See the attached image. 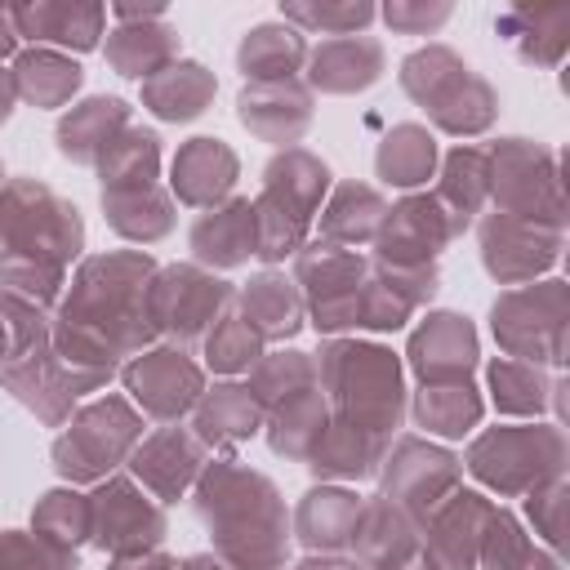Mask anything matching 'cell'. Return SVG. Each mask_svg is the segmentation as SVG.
<instances>
[{"mask_svg":"<svg viewBox=\"0 0 570 570\" xmlns=\"http://www.w3.org/2000/svg\"><path fill=\"white\" fill-rule=\"evenodd\" d=\"M191 512L227 570H289V508L272 476L240 459H214L191 485Z\"/></svg>","mask_w":570,"mask_h":570,"instance_id":"obj_2","label":"cell"},{"mask_svg":"<svg viewBox=\"0 0 570 570\" xmlns=\"http://www.w3.org/2000/svg\"><path fill=\"white\" fill-rule=\"evenodd\" d=\"M156 272L160 263L147 249H107L76 267L49 325V352L94 392L111 383L125 356H138L156 343L147 312Z\"/></svg>","mask_w":570,"mask_h":570,"instance_id":"obj_1","label":"cell"},{"mask_svg":"<svg viewBox=\"0 0 570 570\" xmlns=\"http://www.w3.org/2000/svg\"><path fill=\"white\" fill-rule=\"evenodd\" d=\"M249 396L258 401V410H276L281 401L316 387V356L298 352V347H281V352H263L249 370Z\"/></svg>","mask_w":570,"mask_h":570,"instance_id":"obj_45","label":"cell"},{"mask_svg":"<svg viewBox=\"0 0 570 570\" xmlns=\"http://www.w3.org/2000/svg\"><path fill=\"white\" fill-rule=\"evenodd\" d=\"M0 570H80V557L36 530H0Z\"/></svg>","mask_w":570,"mask_h":570,"instance_id":"obj_49","label":"cell"},{"mask_svg":"<svg viewBox=\"0 0 570 570\" xmlns=\"http://www.w3.org/2000/svg\"><path fill=\"white\" fill-rule=\"evenodd\" d=\"M450 4L445 0H392V4H383L379 9V18L392 27V31H401V36H432L436 27H445L450 22Z\"/></svg>","mask_w":570,"mask_h":570,"instance_id":"obj_52","label":"cell"},{"mask_svg":"<svg viewBox=\"0 0 570 570\" xmlns=\"http://www.w3.org/2000/svg\"><path fill=\"white\" fill-rule=\"evenodd\" d=\"M94 169H98L102 196L107 191H134V187L160 183V134L156 129H142V125H129L107 147V156Z\"/></svg>","mask_w":570,"mask_h":570,"instance_id":"obj_43","label":"cell"},{"mask_svg":"<svg viewBox=\"0 0 570 570\" xmlns=\"http://www.w3.org/2000/svg\"><path fill=\"white\" fill-rule=\"evenodd\" d=\"M494 31L530 67H561L570 49V4H512L494 18Z\"/></svg>","mask_w":570,"mask_h":570,"instance_id":"obj_30","label":"cell"},{"mask_svg":"<svg viewBox=\"0 0 570 570\" xmlns=\"http://www.w3.org/2000/svg\"><path fill=\"white\" fill-rule=\"evenodd\" d=\"M414 423L428 432V436H441V441H459L468 436L481 414H485V401L472 383H432V387H419L414 405Z\"/></svg>","mask_w":570,"mask_h":570,"instance_id":"obj_42","label":"cell"},{"mask_svg":"<svg viewBox=\"0 0 570 570\" xmlns=\"http://www.w3.org/2000/svg\"><path fill=\"white\" fill-rule=\"evenodd\" d=\"M102 58L116 76H129V80H151L156 71H165L169 62H178V27L165 22V18H142V22H120L107 45H102Z\"/></svg>","mask_w":570,"mask_h":570,"instance_id":"obj_34","label":"cell"},{"mask_svg":"<svg viewBox=\"0 0 570 570\" xmlns=\"http://www.w3.org/2000/svg\"><path fill=\"white\" fill-rule=\"evenodd\" d=\"M294 570H361L352 557H343V552H307Z\"/></svg>","mask_w":570,"mask_h":570,"instance_id":"obj_54","label":"cell"},{"mask_svg":"<svg viewBox=\"0 0 570 570\" xmlns=\"http://www.w3.org/2000/svg\"><path fill=\"white\" fill-rule=\"evenodd\" d=\"M236 307V285L214 276L200 263H169L156 272L147 312L156 338H169L174 347L205 343V334Z\"/></svg>","mask_w":570,"mask_h":570,"instance_id":"obj_12","label":"cell"},{"mask_svg":"<svg viewBox=\"0 0 570 570\" xmlns=\"http://www.w3.org/2000/svg\"><path fill=\"white\" fill-rule=\"evenodd\" d=\"M361 503L365 499L347 485H312L289 517V534L307 552H347L352 534H356Z\"/></svg>","mask_w":570,"mask_h":570,"instance_id":"obj_29","label":"cell"},{"mask_svg":"<svg viewBox=\"0 0 570 570\" xmlns=\"http://www.w3.org/2000/svg\"><path fill=\"white\" fill-rule=\"evenodd\" d=\"M147 419L134 410L129 396H98L80 405L62 432L53 436V468L71 485H98L116 468L129 463L134 445L142 441Z\"/></svg>","mask_w":570,"mask_h":570,"instance_id":"obj_8","label":"cell"},{"mask_svg":"<svg viewBox=\"0 0 570 570\" xmlns=\"http://www.w3.org/2000/svg\"><path fill=\"white\" fill-rule=\"evenodd\" d=\"M9 18L18 27V40L53 45L58 53H89L102 45L107 9L94 0H36V4H9Z\"/></svg>","mask_w":570,"mask_h":570,"instance_id":"obj_23","label":"cell"},{"mask_svg":"<svg viewBox=\"0 0 570 570\" xmlns=\"http://www.w3.org/2000/svg\"><path fill=\"white\" fill-rule=\"evenodd\" d=\"M205 463H209V450H205V441L191 428L160 423L151 436H142L134 445L129 476L165 508V503H178L196 485V476L205 472Z\"/></svg>","mask_w":570,"mask_h":570,"instance_id":"obj_18","label":"cell"},{"mask_svg":"<svg viewBox=\"0 0 570 570\" xmlns=\"http://www.w3.org/2000/svg\"><path fill=\"white\" fill-rule=\"evenodd\" d=\"M494 499H485L481 490H454L423 525V548L432 552V561L441 570H476L481 561V543H485V525L494 517Z\"/></svg>","mask_w":570,"mask_h":570,"instance_id":"obj_21","label":"cell"},{"mask_svg":"<svg viewBox=\"0 0 570 570\" xmlns=\"http://www.w3.org/2000/svg\"><path fill=\"white\" fill-rule=\"evenodd\" d=\"M401 89L428 111V120L441 129V134H454V138H476L494 125L499 116V94L494 85L472 71L450 45H423L414 53L401 58V71H396Z\"/></svg>","mask_w":570,"mask_h":570,"instance_id":"obj_6","label":"cell"},{"mask_svg":"<svg viewBox=\"0 0 570 570\" xmlns=\"http://www.w3.org/2000/svg\"><path fill=\"white\" fill-rule=\"evenodd\" d=\"M330 191V169L321 156L307 147H285L267 160L263 187L254 196V218H258V254L267 267L294 258L307 245L312 218L321 214Z\"/></svg>","mask_w":570,"mask_h":570,"instance_id":"obj_4","label":"cell"},{"mask_svg":"<svg viewBox=\"0 0 570 570\" xmlns=\"http://www.w3.org/2000/svg\"><path fill=\"white\" fill-rule=\"evenodd\" d=\"M503 570H566L561 561H557V552H543V548H530L521 561H512V566H503Z\"/></svg>","mask_w":570,"mask_h":570,"instance_id":"obj_55","label":"cell"},{"mask_svg":"<svg viewBox=\"0 0 570 570\" xmlns=\"http://www.w3.org/2000/svg\"><path fill=\"white\" fill-rule=\"evenodd\" d=\"M387 218V196L370 183H338L330 191V200L321 205V240L330 245H343V249H361V245H374L379 227Z\"/></svg>","mask_w":570,"mask_h":570,"instance_id":"obj_36","label":"cell"},{"mask_svg":"<svg viewBox=\"0 0 570 570\" xmlns=\"http://www.w3.org/2000/svg\"><path fill=\"white\" fill-rule=\"evenodd\" d=\"M18 107V80H13V67H0V125L13 116Z\"/></svg>","mask_w":570,"mask_h":570,"instance_id":"obj_56","label":"cell"},{"mask_svg":"<svg viewBox=\"0 0 570 570\" xmlns=\"http://www.w3.org/2000/svg\"><path fill=\"white\" fill-rule=\"evenodd\" d=\"M0 383H4L45 428H62V423L76 414V401L94 392V387H89L80 374H71L49 347H40V352H31V356L4 365V370H0Z\"/></svg>","mask_w":570,"mask_h":570,"instance_id":"obj_22","label":"cell"},{"mask_svg":"<svg viewBox=\"0 0 570 570\" xmlns=\"http://www.w3.org/2000/svg\"><path fill=\"white\" fill-rule=\"evenodd\" d=\"M240 174L236 151L223 138H187L169 165V191L187 209H214L232 196Z\"/></svg>","mask_w":570,"mask_h":570,"instance_id":"obj_24","label":"cell"},{"mask_svg":"<svg viewBox=\"0 0 570 570\" xmlns=\"http://www.w3.org/2000/svg\"><path fill=\"white\" fill-rule=\"evenodd\" d=\"M85 249L80 209L40 178L0 187V263H40L67 272Z\"/></svg>","mask_w":570,"mask_h":570,"instance_id":"obj_5","label":"cell"},{"mask_svg":"<svg viewBox=\"0 0 570 570\" xmlns=\"http://www.w3.org/2000/svg\"><path fill=\"white\" fill-rule=\"evenodd\" d=\"M525 517H530L534 534L557 552L561 548V534H566V476L530 490L525 494Z\"/></svg>","mask_w":570,"mask_h":570,"instance_id":"obj_51","label":"cell"},{"mask_svg":"<svg viewBox=\"0 0 570 570\" xmlns=\"http://www.w3.org/2000/svg\"><path fill=\"white\" fill-rule=\"evenodd\" d=\"M236 312L254 325V334H258L263 343H285V338H294V334L303 330V316H307L298 285H294L285 272H272V267L258 272V276H249V285L236 289Z\"/></svg>","mask_w":570,"mask_h":570,"instance_id":"obj_33","label":"cell"},{"mask_svg":"<svg viewBox=\"0 0 570 570\" xmlns=\"http://www.w3.org/2000/svg\"><path fill=\"white\" fill-rule=\"evenodd\" d=\"M325 428H330V401H325L321 383L263 414V432H267L272 454L289 459V463H307V454L316 450Z\"/></svg>","mask_w":570,"mask_h":570,"instance_id":"obj_38","label":"cell"},{"mask_svg":"<svg viewBox=\"0 0 570 570\" xmlns=\"http://www.w3.org/2000/svg\"><path fill=\"white\" fill-rule=\"evenodd\" d=\"M566 325H570V289L557 276L503 289L490 307V330L499 352L543 370L566 365Z\"/></svg>","mask_w":570,"mask_h":570,"instance_id":"obj_9","label":"cell"},{"mask_svg":"<svg viewBox=\"0 0 570 570\" xmlns=\"http://www.w3.org/2000/svg\"><path fill=\"white\" fill-rule=\"evenodd\" d=\"M169 534L165 508L125 472H111L89 494V543L107 557L156 552Z\"/></svg>","mask_w":570,"mask_h":570,"instance_id":"obj_14","label":"cell"},{"mask_svg":"<svg viewBox=\"0 0 570 570\" xmlns=\"http://www.w3.org/2000/svg\"><path fill=\"white\" fill-rule=\"evenodd\" d=\"M0 178H4V165H0Z\"/></svg>","mask_w":570,"mask_h":570,"instance_id":"obj_58","label":"cell"},{"mask_svg":"<svg viewBox=\"0 0 570 570\" xmlns=\"http://www.w3.org/2000/svg\"><path fill=\"white\" fill-rule=\"evenodd\" d=\"M410 370L423 387L432 383H472L476 370V330L459 312H428L423 325L410 334Z\"/></svg>","mask_w":570,"mask_h":570,"instance_id":"obj_19","label":"cell"},{"mask_svg":"<svg viewBox=\"0 0 570 570\" xmlns=\"http://www.w3.org/2000/svg\"><path fill=\"white\" fill-rule=\"evenodd\" d=\"M236 116L240 125L272 142V147H294L316 116V94L294 76V80H263V85H245L236 94Z\"/></svg>","mask_w":570,"mask_h":570,"instance_id":"obj_20","label":"cell"},{"mask_svg":"<svg viewBox=\"0 0 570 570\" xmlns=\"http://www.w3.org/2000/svg\"><path fill=\"white\" fill-rule=\"evenodd\" d=\"M214 94H218L214 71L191 62V58H178L165 71H156L151 80H142V107L156 120H169V125H187V120L205 116Z\"/></svg>","mask_w":570,"mask_h":570,"instance_id":"obj_35","label":"cell"},{"mask_svg":"<svg viewBox=\"0 0 570 570\" xmlns=\"http://www.w3.org/2000/svg\"><path fill=\"white\" fill-rule=\"evenodd\" d=\"M316 383L334 419L356 423L383 441L396 436L405 419V374L392 347L365 338H330L316 352Z\"/></svg>","mask_w":570,"mask_h":570,"instance_id":"obj_3","label":"cell"},{"mask_svg":"<svg viewBox=\"0 0 570 570\" xmlns=\"http://www.w3.org/2000/svg\"><path fill=\"white\" fill-rule=\"evenodd\" d=\"M307 89L312 94H361L383 80L387 53L374 36H330L307 49Z\"/></svg>","mask_w":570,"mask_h":570,"instance_id":"obj_25","label":"cell"},{"mask_svg":"<svg viewBox=\"0 0 570 570\" xmlns=\"http://www.w3.org/2000/svg\"><path fill=\"white\" fill-rule=\"evenodd\" d=\"M303 62H307V40H303V31L289 27V22H258V27H249L245 40L236 45V67H240L245 85L294 80Z\"/></svg>","mask_w":570,"mask_h":570,"instance_id":"obj_37","label":"cell"},{"mask_svg":"<svg viewBox=\"0 0 570 570\" xmlns=\"http://www.w3.org/2000/svg\"><path fill=\"white\" fill-rule=\"evenodd\" d=\"M187 245H191V258L200 267H240L258 254V218H254V200L249 196H227L223 205L205 209L191 232H187Z\"/></svg>","mask_w":570,"mask_h":570,"instance_id":"obj_26","label":"cell"},{"mask_svg":"<svg viewBox=\"0 0 570 570\" xmlns=\"http://www.w3.org/2000/svg\"><path fill=\"white\" fill-rule=\"evenodd\" d=\"M191 432L205 441V450L232 454L236 445L263 432V410L245 383H214L191 405Z\"/></svg>","mask_w":570,"mask_h":570,"instance_id":"obj_31","label":"cell"},{"mask_svg":"<svg viewBox=\"0 0 570 570\" xmlns=\"http://www.w3.org/2000/svg\"><path fill=\"white\" fill-rule=\"evenodd\" d=\"M263 338L254 334V325L232 307L209 334H205V365L214 370V374H249L254 370V361L263 356Z\"/></svg>","mask_w":570,"mask_h":570,"instance_id":"obj_47","label":"cell"},{"mask_svg":"<svg viewBox=\"0 0 570 570\" xmlns=\"http://www.w3.org/2000/svg\"><path fill=\"white\" fill-rule=\"evenodd\" d=\"M294 285L312 325L330 338L361 325V303L370 289V258L330 240H312L294 254Z\"/></svg>","mask_w":570,"mask_h":570,"instance_id":"obj_11","label":"cell"},{"mask_svg":"<svg viewBox=\"0 0 570 570\" xmlns=\"http://www.w3.org/2000/svg\"><path fill=\"white\" fill-rule=\"evenodd\" d=\"M379 18L374 4L365 0H285L281 4V22L298 27V31H321V36H361L370 22Z\"/></svg>","mask_w":570,"mask_h":570,"instance_id":"obj_46","label":"cell"},{"mask_svg":"<svg viewBox=\"0 0 570 570\" xmlns=\"http://www.w3.org/2000/svg\"><path fill=\"white\" fill-rule=\"evenodd\" d=\"M13 80L22 102L53 111V107H67L71 94L85 85V67L58 49H22L13 58Z\"/></svg>","mask_w":570,"mask_h":570,"instance_id":"obj_39","label":"cell"},{"mask_svg":"<svg viewBox=\"0 0 570 570\" xmlns=\"http://www.w3.org/2000/svg\"><path fill=\"white\" fill-rule=\"evenodd\" d=\"M566 432L557 423H503V428H485L468 454L463 468L494 490L499 499H525L530 490L561 481L566 476Z\"/></svg>","mask_w":570,"mask_h":570,"instance_id":"obj_7","label":"cell"},{"mask_svg":"<svg viewBox=\"0 0 570 570\" xmlns=\"http://www.w3.org/2000/svg\"><path fill=\"white\" fill-rule=\"evenodd\" d=\"M383 450H387V441H383V436H374V432H365V428L343 423V419H334V414H330V428L321 432V441H316V450L307 454V463H303V468H307L321 485L365 481V476H374V472H379Z\"/></svg>","mask_w":570,"mask_h":570,"instance_id":"obj_32","label":"cell"},{"mask_svg":"<svg viewBox=\"0 0 570 570\" xmlns=\"http://www.w3.org/2000/svg\"><path fill=\"white\" fill-rule=\"evenodd\" d=\"M374 476L383 481V499H392L423 530L428 517L463 485V459L423 436H396L387 441Z\"/></svg>","mask_w":570,"mask_h":570,"instance_id":"obj_13","label":"cell"},{"mask_svg":"<svg viewBox=\"0 0 570 570\" xmlns=\"http://www.w3.org/2000/svg\"><path fill=\"white\" fill-rule=\"evenodd\" d=\"M490 156V205L494 214L539 218L566 227L561 196V151L534 138H499L485 147Z\"/></svg>","mask_w":570,"mask_h":570,"instance_id":"obj_10","label":"cell"},{"mask_svg":"<svg viewBox=\"0 0 570 570\" xmlns=\"http://www.w3.org/2000/svg\"><path fill=\"white\" fill-rule=\"evenodd\" d=\"M62 289H67V272L58 267H40V263H0V294H13V298H27L36 307H53L62 303Z\"/></svg>","mask_w":570,"mask_h":570,"instance_id":"obj_50","label":"cell"},{"mask_svg":"<svg viewBox=\"0 0 570 570\" xmlns=\"http://www.w3.org/2000/svg\"><path fill=\"white\" fill-rule=\"evenodd\" d=\"M134 125V107L116 94H98V98H85L76 107L62 111L53 138H58V151L71 160V165H98L107 156V147Z\"/></svg>","mask_w":570,"mask_h":570,"instance_id":"obj_27","label":"cell"},{"mask_svg":"<svg viewBox=\"0 0 570 570\" xmlns=\"http://www.w3.org/2000/svg\"><path fill=\"white\" fill-rule=\"evenodd\" d=\"M31 530L53 539V543H62V548L89 543V494H80L71 485L40 494V503L31 512Z\"/></svg>","mask_w":570,"mask_h":570,"instance_id":"obj_48","label":"cell"},{"mask_svg":"<svg viewBox=\"0 0 570 570\" xmlns=\"http://www.w3.org/2000/svg\"><path fill=\"white\" fill-rule=\"evenodd\" d=\"M102 209H107V223L116 236L125 240H138V245H156L174 232L178 223V209H174V196L151 183V187H134V191H107L102 196Z\"/></svg>","mask_w":570,"mask_h":570,"instance_id":"obj_40","label":"cell"},{"mask_svg":"<svg viewBox=\"0 0 570 570\" xmlns=\"http://www.w3.org/2000/svg\"><path fill=\"white\" fill-rule=\"evenodd\" d=\"M468 232L463 218H454L432 191H414L396 205H387V218L374 236V263L383 267H432L445 245H454Z\"/></svg>","mask_w":570,"mask_h":570,"instance_id":"obj_17","label":"cell"},{"mask_svg":"<svg viewBox=\"0 0 570 570\" xmlns=\"http://www.w3.org/2000/svg\"><path fill=\"white\" fill-rule=\"evenodd\" d=\"M120 379L134 410L151 423H178L183 414H191V405L205 392V370L187 356V347H174V343L129 356L120 365Z\"/></svg>","mask_w":570,"mask_h":570,"instance_id":"obj_16","label":"cell"},{"mask_svg":"<svg viewBox=\"0 0 570 570\" xmlns=\"http://www.w3.org/2000/svg\"><path fill=\"white\" fill-rule=\"evenodd\" d=\"M476 236H481V267L512 289L552 272L566 249V227L539 218H512L494 209L476 223Z\"/></svg>","mask_w":570,"mask_h":570,"instance_id":"obj_15","label":"cell"},{"mask_svg":"<svg viewBox=\"0 0 570 570\" xmlns=\"http://www.w3.org/2000/svg\"><path fill=\"white\" fill-rule=\"evenodd\" d=\"M454 218H463L472 227V218L490 205V156L485 147H472V142H459L445 165H441V183L432 191Z\"/></svg>","mask_w":570,"mask_h":570,"instance_id":"obj_44","label":"cell"},{"mask_svg":"<svg viewBox=\"0 0 570 570\" xmlns=\"http://www.w3.org/2000/svg\"><path fill=\"white\" fill-rule=\"evenodd\" d=\"M9 53H18V27L9 18V4H0V58H9Z\"/></svg>","mask_w":570,"mask_h":570,"instance_id":"obj_57","label":"cell"},{"mask_svg":"<svg viewBox=\"0 0 570 570\" xmlns=\"http://www.w3.org/2000/svg\"><path fill=\"white\" fill-rule=\"evenodd\" d=\"M374 174L387 187H401V191L423 187L436 174V138H432V129L410 125V120L405 125H392L387 138L374 151Z\"/></svg>","mask_w":570,"mask_h":570,"instance_id":"obj_41","label":"cell"},{"mask_svg":"<svg viewBox=\"0 0 570 570\" xmlns=\"http://www.w3.org/2000/svg\"><path fill=\"white\" fill-rule=\"evenodd\" d=\"M485 383H490V401L499 414L508 419H539L548 405L557 410V428L566 419V379L561 374H548L543 365H530V361H512V356H494L485 365Z\"/></svg>","mask_w":570,"mask_h":570,"instance_id":"obj_28","label":"cell"},{"mask_svg":"<svg viewBox=\"0 0 570 570\" xmlns=\"http://www.w3.org/2000/svg\"><path fill=\"white\" fill-rule=\"evenodd\" d=\"M107 570H178V561L156 548V552H142V557H111Z\"/></svg>","mask_w":570,"mask_h":570,"instance_id":"obj_53","label":"cell"}]
</instances>
